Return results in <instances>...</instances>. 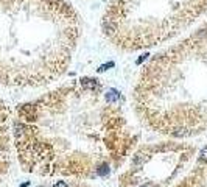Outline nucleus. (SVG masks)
Instances as JSON below:
<instances>
[{"label": "nucleus", "instance_id": "1", "mask_svg": "<svg viewBox=\"0 0 207 187\" xmlns=\"http://www.w3.org/2000/svg\"><path fill=\"white\" fill-rule=\"evenodd\" d=\"M81 21L67 0H0V81L44 86L67 70Z\"/></svg>", "mask_w": 207, "mask_h": 187}, {"label": "nucleus", "instance_id": "6", "mask_svg": "<svg viewBox=\"0 0 207 187\" xmlns=\"http://www.w3.org/2000/svg\"><path fill=\"white\" fill-rule=\"evenodd\" d=\"M53 187H67V184H65V182H62V181H58Z\"/></svg>", "mask_w": 207, "mask_h": 187}, {"label": "nucleus", "instance_id": "3", "mask_svg": "<svg viewBox=\"0 0 207 187\" xmlns=\"http://www.w3.org/2000/svg\"><path fill=\"white\" fill-rule=\"evenodd\" d=\"M118 98H120V95L117 93V91H114V89H111V91L106 93V100H108L109 103H115V101H118Z\"/></svg>", "mask_w": 207, "mask_h": 187}, {"label": "nucleus", "instance_id": "2", "mask_svg": "<svg viewBox=\"0 0 207 187\" xmlns=\"http://www.w3.org/2000/svg\"><path fill=\"white\" fill-rule=\"evenodd\" d=\"M207 14V0H109L101 19L115 47L136 52L170 41Z\"/></svg>", "mask_w": 207, "mask_h": 187}, {"label": "nucleus", "instance_id": "4", "mask_svg": "<svg viewBox=\"0 0 207 187\" xmlns=\"http://www.w3.org/2000/svg\"><path fill=\"white\" fill-rule=\"evenodd\" d=\"M97 173H98L100 176H106L109 173V165H108V164H103V165L97 170Z\"/></svg>", "mask_w": 207, "mask_h": 187}, {"label": "nucleus", "instance_id": "5", "mask_svg": "<svg viewBox=\"0 0 207 187\" xmlns=\"http://www.w3.org/2000/svg\"><path fill=\"white\" fill-rule=\"evenodd\" d=\"M199 159H201V161H207V147H206V148H202L201 155H199Z\"/></svg>", "mask_w": 207, "mask_h": 187}]
</instances>
